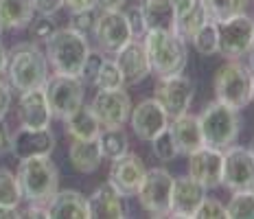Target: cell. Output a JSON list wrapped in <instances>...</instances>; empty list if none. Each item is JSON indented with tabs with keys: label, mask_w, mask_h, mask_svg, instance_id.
Listing matches in <instances>:
<instances>
[{
	"label": "cell",
	"mask_w": 254,
	"mask_h": 219,
	"mask_svg": "<svg viewBox=\"0 0 254 219\" xmlns=\"http://www.w3.org/2000/svg\"><path fill=\"white\" fill-rule=\"evenodd\" d=\"M248 55H250V66H248V68H250L252 74H254V46L250 49V53H248Z\"/></svg>",
	"instance_id": "f907efd6"
},
{
	"label": "cell",
	"mask_w": 254,
	"mask_h": 219,
	"mask_svg": "<svg viewBox=\"0 0 254 219\" xmlns=\"http://www.w3.org/2000/svg\"><path fill=\"white\" fill-rule=\"evenodd\" d=\"M169 134L173 138V145H176L178 153L190 156L193 151H197L199 147H204V138H202V127H199L197 116L193 114H182L176 119L169 121Z\"/></svg>",
	"instance_id": "44dd1931"
},
{
	"label": "cell",
	"mask_w": 254,
	"mask_h": 219,
	"mask_svg": "<svg viewBox=\"0 0 254 219\" xmlns=\"http://www.w3.org/2000/svg\"><path fill=\"white\" fill-rule=\"evenodd\" d=\"M252 46H254V37H252Z\"/></svg>",
	"instance_id": "db71d44e"
},
{
	"label": "cell",
	"mask_w": 254,
	"mask_h": 219,
	"mask_svg": "<svg viewBox=\"0 0 254 219\" xmlns=\"http://www.w3.org/2000/svg\"><path fill=\"white\" fill-rule=\"evenodd\" d=\"M250 149H252V153H254V141H252V147Z\"/></svg>",
	"instance_id": "816d5d0a"
},
{
	"label": "cell",
	"mask_w": 254,
	"mask_h": 219,
	"mask_svg": "<svg viewBox=\"0 0 254 219\" xmlns=\"http://www.w3.org/2000/svg\"><path fill=\"white\" fill-rule=\"evenodd\" d=\"M254 18L246 13L217 22V53L226 60H241L252 49Z\"/></svg>",
	"instance_id": "52a82bcc"
},
{
	"label": "cell",
	"mask_w": 254,
	"mask_h": 219,
	"mask_svg": "<svg viewBox=\"0 0 254 219\" xmlns=\"http://www.w3.org/2000/svg\"><path fill=\"white\" fill-rule=\"evenodd\" d=\"M68 158H70L72 169L79 171V173H94L101 167L103 153L97 138H92V141H72L70 149H68Z\"/></svg>",
	"instance_id": "d4e9b609"
},
{
	"label": "cell",
	"mask_w": 254,
	"mask_h": 219,
	"mask_svg": "<svg viewBox=\"0 0 254 219\" xmlns=\"http://www.w3.org/2000/svg\"><path fill=\"white\" fill-rule=\"evenodd\" d=\"M206 197V189L199 182H195L190 175L182 178H173V191H171V217H184L190 219L195 217L199 204Z\"/></svg>",
	"instance_id": "ac0fdd59"
},
{
	"label": "cell",
	"mask_w": 254,
	"mask_h": 219,
	"mask_svg": "<svg viewBox=\"0 0 254 219\" xmlns=\"http://www.w3.org/2000/svg\"><path fill=\"white\" fill-rule=\"evenodd\" d=\"M197 2V0H171V4H173V9H176V18H180L182 13H187L193 4Z\"/></svg>",
	"instance_id": "bcb514c9"
},
{
	"label": "cell",
	"mask_w": 254,
	"mask_h": 219,
	"mask_svg": "<svg viewBox=\"0 0 254 219\" xmlns=\"http://www.w3.org/2000/svg\"><path fill=\"white\" fill-rule=\"evenodd\" d=\"M92 33L99 44V51L108 55H116L127 42L134 40L125 11L121 9H101V13H97V20H94Z\"/></svg>",
	"instance_id": "30bf717a"
},
{
	"label": "cell",
	"mask_w": 254,
	"mask_h": 219,
	"mask_svg": "<svg viewBox=\"0 0 254 219\" xmlns=\"http://www.w3.org/2000/svg\"><path fill=\"white\" fill-rule=\"evenodd\" d=\"M4 66H7V51H4L2 42H0V74H2V71H4Z\"/></svg>",
	"instance_id": "681fc988"
},
{
	"label": "cell",
	"mask_w": 254,
	"mask_h": 219,
	"mask_svg": "<svg viewBox=\"0 0 254 219\" xmlns=\"http://www.w3.org/2000/svg\"><path fill=\"white\" fill-rule=\"evenodd\" d=\"M33 7H35V11L38 13L53 15V13L60 11L64 4H62V0H33Z\"/></svg>",
	"instance_id": "60d3db41"
},
{
	"label": "cell",
	"mask_w": 254,
	"mask_h": 219,
	"mask_svg": "<svg viewBox=\"0 0 254 219\" xmlns=\"http://www.w3.org/2000/svg\"><path fill=\"white\" fill-rule=\"evenodd\" d=\"M4 71L9 74V83L18 92H26V90L44 88L49 79V60L35 46V42H26V44L13 46L7 53Z\"/></svg>",
	"instance_id": "7a4b0ae2"
},
{
	"label": "cell",
	"mask_w": 254,
	"mask_h": 219,
	"mask_svg": "<svg viewBox=\"0 0 254 219\" xmlns=\"http://www.w3.org/2000/svg\"><path fill=\"white\" fill-rule=\"evenodd\" d=\"M193 46H195V51L199 53V55H206V57H210V55H215L217 53V22H213V20H208L202 29L195 33L193 40Z\"/></svg>",
	"instance_id": "836d02e7"
},
{
	"label": "cell",
	"mask_w": 254,
	"mask_h": 219,
	"mask_svg": "<svg viewBox=\"0 0 254 219\" xmlns=\"http://www.w3.org/2000/svg\"><path fill=\"white\" fill-rule=\"evenodd\" d=\"M228 219H254V189L237 191L226 206Z\"/></svg>",
	"instance_id": "4dcf8cb0"
},
{
	"label": "cell",
	"mask_w": 254,
	"mask_h": 219,
	"mask_svg": "<svg viewBox=\"0 0 254 219\" xmlns=\"http://www.w3.org/2000/svg\"><path fill=\"white\" fill-rule=\"evenodd\" d=\"M97 141H99V147H101L103 158L108 160H114L129 151V141H127L123 127H105V130H101Z\"/></svg>",
	"instance_id": "f1b7e54d"
},
{
	"label": "cell",
	"mask_w": 254,
	"mask_h": 219,
	"mask_svg": "<svg viewBox=\"0 0 254 219\" xmlns=\"http://www.w3.org/2000/svg\"><path fill=\"white\" fill-rule=\"evenodd\" d=\"M195 217H199V219H228V215H226V206L221 204L219 200H213V197H204V202L199 204Z\"/></svg>",
	"instance_id": "74e56055"
},
{
	"label": "cell",
	"mask_w": 254,
	"mask_h": 219,
	"mask_svg": "<svg viewBox=\"0 0 254 219\" xmlns=\"http://www.w3.org/2000/svg\"><path fill=\"white\" fill-rule=\"evenodd\" d=\"M138 7L147 31L176 29V9H173L171 0H142Z\"/></svg>",
	"instance_id": "cb8c5ba5"
},
{
	"label": "cell",
	"mask_w": 254,
	"mask_h": 219,
	"mask_svg": "<svg viewBox=\"0 0 254 219\" xmlns=\"http://www.w3.org/2000/svg\"><path fill=\"white\" fill-rule=\"evenodd\" d=\"M147 57H149L151 73L158 77H171L184 73L189 62L187 42L176 31H147L142 35Z\"/></svg>",
	"instance_id": "3957f363"
},
{
	"label": "cell",
	"mask_w": 254,
	"mask_h": 219,
	"mask_svg": "<svg viewBox=\"0 0 254 219\" xmlns=\"http://www.w3.org/2000/svg\"><path fill=\"white\" fill-rule=\"evenodd\" d=\"M171 191H173V175L167 169H149L142 178L136 191L140 206L153 217H165L171 211Z\"/></svg>",
	"instance_id": "9c48e42d"
},
{
	"label": "cell",
	"mask_w": 254,
	"mask_h": 219,
	"mask_svg": "<svg viewBox=\"0 0 254 219\" xmlns=\"http://www.w3.org/2000/svg\"><path fill=\"white\" fill-rule=\"evenodd\" d=\"M90 110L94 112L97 121L101 123V130H105V127H123L131 114V99L123 88L99 90L94 94L92 103H90Z\"/></svg>",
	"instance_id": "4fadbf2b"
},
{
	"label": "cell",
	"mask_w": 254,
	"mask_h": 219,
	"mask_svg": "<svg viewBox=\"0 0 254 219\" xmlns=\"http://www.w3.org/2000/svg\"><path fill=\"white\" fill-rule=\"evenodd\" d=\"M18 184L22 191V200L29 204H49L53 195L60 191V171L51 156H33L20 160Z\"/></svg>",
	"instance_id": "6da1fadb"
},
{
	"label": "cell",
	"mask_w": 254,
	"mask_h": 219,
	"mask_svg": "<svg viewBox=\"0 0 254 219\" xmlns=\"http://www.w3.org/2000/svg\"><path fill=\"white\" fill-rule=\"evenodd\" d=\"M22 217H35V219H49V208H46L44 204H29V208H26V213Z\"/></svg>",
	"instance_id": "f6af8a7d"
},
{
	"label": "cell",
	"mask_w": 254,
	"mask_h": 219,
	"mask_svg": "<svg viewBox=\"0 0 254 219\" xmlns=\"http://www.w3.org/2000/svg\"><path fill=\"white\" fill-rule=\"evenodd\" d=\"M53 149H55V134L49 127H44V130L22 127L13 136V143H11V153L18 160L33 158V156H51Z\"/></svg>",
	"instance_id": "ffe728a7"
},
{
	"label": "cell",
	"mask_w": 254,
	"mask_h": 219,
	"mask_svg": "<svg viewBox=\"0 0 254 219\" xmlns=\"http://www.w3.org/2000/svg\"><path fill=\"white\" fill-rule=\"evenodd\" d=\"M224 173V151L213 147H199L189 156V175L199 182L206 191L217 189Z\"/></svg>",
	"instance_id": "9a60e30c"
},
{
	"label": "cell",
	"mask_w": 254,
	"mask_h": 219,
	"mask_svg": "<svg viewBox=\"0 0 254 219\" xmlns=\"http://www.w3.org/2000/svg\"><path fill=\"white\" fill-rule=\"evenodd\" d=\"M206 13L213 22H221V20H228L232 15H239L246 11L248 2L250 0H202Z\"/></svg>",
	"instance_id": "f546056e"
},
{
	"label": "cell",
	"mask_w": 254,
	"mask_h": 219,
	"mask_svg": "<svg viewBox=\"0 0 254 219\" xmlns=\"http://www.w3.org/2000/svg\"><path fill=\"white\" fill-rule=\"evenodd\" d=\"M33 0H0V26L2 31H15L29 26L33 20Z\"/></svg>",
	"instance_id": "4316f807"
},
{
	"label": "cell",
	"mask_w": 254,
	"mask_h": 219,
	"mask_svg": "<svg viewBox=\"0 0 254 219\" xmlns=\"http://www.w3.org/2000/svg\"><path fill=\"white\" fill-rule=\"evenodd\" d=\"M145 173H147V167L140 160V156L127 151L123 156L112 160L108 182L112 184L123 197H134L140 182H142V178H145Z\"/></svg>",
	"instance_id": "5bb4252c"
},
{
	"label": "cell",
	"mask_w": 254,
	"mask_h": 219,
	"mask_svg": "<svg viewBox=\"0 0 254 219\" xmlns=\"http://www.w3.org/2000/svg\"><path fill=\"white\" fill-rule=\"evenodd\" d=\"M22 202L18 178L9 169H0V204L2 206H18Z\"/></svg>",
	"instance_id": "d6a6232c"
},
{
	"label": "cell",
	"mask_w": 254,
	"mask_h": 219,
	"mask_svg": "<svg viewBox=\"0 0 254 219\" xmlns=\"http://www.w3.org/2000/svg\"><path fill=\"white\" fill-rule=\"evenodd\" d=\"M94 9H97V7L70 13V29H75L77 33H81V35L92 33V29H94V20H97V11H94Z\"/></svg>",
	"instance_id": "8d00e7d4"
},
{
	"label": "cell",
	"mask_w": 254,
	"mask_h": 219,
	"mask_svg": "<svg viewBox=\"0 0 254 219\" xmlns=\"http://www.w3.org/2000/svg\"><path fill=\"white\" fill-rule=\"evenodd\" d=\"M125 18L127 22H129V29H131V35L134 37H142L147 33L145 29V20H142V13H140V7L136 4V7H129L125 11Z\"/></svg>",
	"instance_id": "ab89813d"
},
{
	"label": "cell",
	"mask_w": 254,
	"mask_h": 219,
	"mask_svg": "<svg viewBox=\"0 0 254 219\" xmlns=\"http://www.w3.org/2000/svg\"><path fill=\"white\" fill-rule=\"evenodd\" d=\"M208 13H206V7L202 0H197V2L193 4V7L189 9L187 13H182L180 18H176V33L182 37L184 42H190L195 37V33H197L202 26L208 22Z\"/></svg>",
	"instance_id": "83f0119b"
},
{
	"label": "cell",
	"mask_w": 254,
	"mask_h": 219,
	"mask_svg": "<svg viewBox=\"0 0 254 219\" xmlns=\"http://www.w3.org/2000/svg\"><path fill=\"white\" fill-rule=\"evenodd\" d=\"M151 149H153V156L158 160H162V162H169V160H173L178 156V149L173 145V138L169 134V130L160 132L156 138L151 141Z\"/></svg>",
	"instance_id": "d590c367"
},
{
	"label": "cell",
	"mask_w": 254,
	"mask_h": 219,
	"mask_svg": "<svg viewBox=\"0 0 254 219\" xmlns=\"http://www.w3.org/2000/svg\"><path fill=\"white\" fill-rule=\"evenodd\" d=\"M64 123H66V134L72 141H92L101 134V123L97 121L90 105L77 108L68 119H64Z\"/></svg>",
	"instance_id": "484cf974"
},
{
	"label": "cell",
	"mask_w": 254,
	"mask_h": 219,
	"mask_svg": "<svg viewBox=\"0 0 254 219\" xmlns=\"http://www.w3.org/2000/svg\"><path fill=\"white\" fill-rule=\"evenodd\" d=\"M221 186H226L230 193L254 189V153L250 147L230 145L224 149Z\"/></svg>",
	"instance_id": "7c38bea8"
},
{
	"label": "cell",
	"mask_w": 254,
	"mask_h": 219,
	"mask_svg": "<svg viewBox=\"0 0 254 219\" xmlns=\"http://www.w3.org/2000/svg\"><path fill=\"white\" fill-rule=\"evenodd\" d=\"M101 62H103V53L101 51H90L88 57H86V62H83V68H81L79 79H81L83 83H92L94 77H97V73H99Z\"/></svg>",
	"instance_id": "f35d334b"
},
{
	"label": "cell",
	"mask_w": 254,
	"mask_h": 219,
	"mask_svg": "<svg viewBox=\"0 0 254 219\" xmlns=\"http://www.w3.org/2000/svg\"><path fill=\"white\" fill-rule=\"evenodd\" d=\"M46 208L49 219H90L88 197L79 191H57Z\"/></svg>",
	"instance_id": "603a6c76"
},
{
	"label": "cell",
	"mask_w": 254,
	"mask_h": 219,
	"mask_svg": "<svg viewBox=\"0 0 254 219\" xmlns=\"http://www.w3.org/2000/svg\"><path fill=\"white\" fill-rule=\"evenodd\" d=\"M55 31H57V26L51 15L40 13L38 18H33L29 22V33H31V40L33 42H46Z\"/></svg>",
	"instance_id": "e575fe53"
},
{
	"label": "cell",
	"mask_w": 254,
	"mask_h": 219,
	"mask_svg": "<svg viewBox=\"0 0 254 219\" xmlns=\"http://www.w3.org/2000/svg\"><path fill=\"white\" fill-rule=\"evenodd\" d=\"M0 33H2V26H0Z\"/></svg>",
	"instance_id": "11a10c76"
},
{
	"label": "cell",
	"mask_w": 254,
	"mask_h": 219,
	"mask_svg": "<svg viewBox=\"0 0 254 219\" xmlns=\"http://www.w3.org/2000/svg\"><path fill=\"white\" fill-rule=\"evenodd\" d=\"M114 62H116V66H119L121 74H123V81L127 85L140 83L142 79H147V74L151 73L145 44H142V40H136V37L129 40L123 49L116 53Z\"/></svg>",
	"instance_id": "e0dca14e"
},
{
	"label": "cell",
	"mask_w": 254,
	"mask_h": 219,
	"mask_svg": "<svg viewBox=\"0 0 254 219\" xmlns=\"http://www.w3.org/2000/svg\"><path fill=\"white\" fill-rule=\"evenodd\" d=\"M195 85L187 74H171V77H158L156 83V99L162 105V110L167 112L169 121L176 116L187 114L190 103H193Z\"/></svg>",
	"instance_id": "8fae6325"
},
{
	"label": "cell",
	"mask_w": 254,
	"mask_h": 219,
	"mask_svg": "<svg viewBox=\"0 0 254 219\" xmlns=\"http://www.w3.org/2000/svg\"><path fill=\"white\" fill-rule=\"evenodd\" d=\"M15 217H22L18 211V206H2L0 204V219H15Z\"/></svg>",
	"instance_id": "7dc6e473"
},
{
	"label": "cell",
	"mask_w": 254,
	"mask_h": 219,
	"mask_svg": "<svg viewBox=\"0 0 254 219\" xmlns=\"http://www.w3.org/2000/svg\"><path fill=\"white\" fill-rule=\"evenodd\" d=\"M9 108H11V92H9V85L0 81V121L7 116Z\"/></svg>",
	"instance_id": "ee69618b"
},
{
	"label": "cell",
	"mask_w": 254,
	"mask_h": 219,
	"mask_svg": "<svg viewBox=\"0 0 254 219\" xmlns=\"http://www.w3.org/2000/svg\"><path fill=\"white\" fill-rule=\"evenodd\" d=\"M129 121L134 134L145 143H151L160 132H165L169 127L167 112L162 110V105L156 99H145L136 108H131Z\"/></svg>",
	"instance_id": "2e32d148"
},
{
	"label": "cell",
	"mask_w": 254,
	"mask_h": 219,
	"mask_svg": "<svg viewBox=\"0 0 254 219\" xmlns=\"http://www.w3.org/2000/svg\"><path fill=\"white\" fill-rule=\"evenodd\" d=\"M11 143H13V136L9 132V127L0 121V156H7L11 153Z\"/></svg>",
	"instance_id": "b9f144b4"
},
{
	"label": "cell",
	"mask_w": 254,
	"mask_h": 219,
	"mask_svg": "<svg viewBox=\"0 0 254 219\" xmlns=\"http://www.w3.org/2000/svg\"><path fill=\"white\" fill-rule=\"evenodd\" d=\"M197 121H199V127H202V138L206 147L224 151L230 145H235L237 138H239V132H241L239 110L221 103L217 99L202 110Z\"/></svg>",
	"instance_id": "5b68a950"
},
{
	"label": "cell",
	"mask_w": 254,
	"mask_h": 219,
	"mask_svg": "<svg viewBox=\"0 0 254 219\" xmlns=\"http://www.w3.org/2000/svg\"><path fill=\"white\" fill-rule=\"evenodd\" d=\"M92 83L97 85V90H116V88H123L125 85L123 74H121L116 62L105 60V57H103L101 66H99V73H97V77H94Z\"/></svg>",
	"instance_id": "1f68e13d"
},
{
	"label": "cell",
	"mask_w": 254,
	"mask_h": 219,
	"mask_svg": "<svg viewBox=\"0 0 254 219\" xmlns=\"http://www.w3.org/2000/svg\"><path fill=\"white\" fill-rule=\"evenodd\" d=\"M44 94L49 101L51 114L55 119H68L77 108L83 105V81L79 77L57 74L49 77L44 83Z\"/></svg>",
	"instance_id": "ba28073f"
},
{
	"label": "cell",
	"mask_w": 254,
	"mask_h": 219,
	"mask_svg": "<svg viewBox=\"0 0 254 219\" xmlns=\"http://www.w3.org/2000/svg\"><path fill=\"white\" fill-rule=\"evenodd\" d=\"M18 119L22 127L29 130H44L51 125V108L46 101L44 88H35V90H26L20 94V103H18Z\"/></svg>",
	"instance_id": "d6986e66"
},
{
	"label": "cell",
	"mask_w": 254,
	"mask_h": 219,
	"mask_svg": "<svg viewBox=\"0 0 254 219\" xmlns=\"http://www.w3.org/2000/svg\"><path fill=\"white\" fill-rule=\"evenodd\" d=\"M62 4L70 13H75V11H83V9L97 7V0H62Z\"/></svg>",
	"instance_id": "7bdbcfd3"
},
{
	"label": "cell",
	"mask_w": 254,
	"mask_h": 219,
	"mask_svg": "<svg viewBox=\"0 0 254 219\" xmlns=\"http://www.w3.org/2000/svg\"><path fill=\"white\" fill-rule=\"evenodd\" d=\"M90 53L86 35L77 33L75 29H57L49 40H46V60L57 74H68V77H79Z\"/></svg>",
	"instance_id": "277c9868"
},
{
	"label": "cell",
	"mask_w": 254,
	"mask_h": 219,
	"mask_svg": "<svg viewBox=\"0 0 254 219\" xmlns=\"http://www.w3.org/2000/svg\"><path fill=\"white\" fill-rule=\"evenodd\" d=\"M252 101H254V90H252Z\"/></svg>",
	"instance_id": "f5cc1de1"
},
{
	"label": "cell",
	"mask_w": 254,
	"mask_h": 219,
	"mask_svg": "<svg viewBox=\"0 0 254 219\" xmlns=\"http://www.w3.org/2000/svg\"><path fill=\"white\" fill-rule=\"evenodd\" d=\"M123 4H127V0H97V7L101 9H123Z\"/></svg>",
	"instance_id": "c3c4849f"
},
{
	"label": "cell",
	"mask_w": 254,
	"mask_h": 219,
	"mask_svg": "<svg viewBox=\"0 0 254 219\" xmlns=\"http://www.w3.org/2000/svg\"><path fill=\"white\" fill-rule=\"evenodd\" d=\"M90 217L101 219H123L127 215L125 211V197L119 193L110 182L101 184L92 195L88 197Z\"/></svg>",
	"instance_id": "7402d4cb"
},
{
	"label": "cell",
	"mask_w": 254,
	"mask_h": 219,
	"mask_svg": "<svg viewBox=\"0 0 254 219\" xmlns=\"http://www.w3.org/2000/svg\"><path fill=\"white\" fill-rule=\"evenodd\" d=\"M213 88H215L217 101L241 110L248 103H252L254 74L239 60H228L217 68Z\"/></svg>",
	"instance_id": "8992f818"
}]
</instances>
